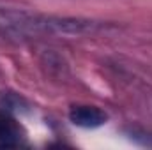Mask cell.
Instances as JSON below:
<instances>
[{
    "instance_id": "5",
    "label": "cell",
    "mask_w": 152,
    "mask_h": 150,
    "mask_svg": "<svg viewBox=\"0 0 152 150\" xmlns=\"http://www.w3.org/2000/svg\"><path fill=\"white\" fill-rule=\"evenodd\" d=\"M131 140H134L136 143L143 145V147H152V133L145 131V129H131Z\"/></svg>"
},
{
    "instance_id": "4",
    "label": "cell",
    "mask_w": 152,
    "mask_h": 150,
    "mask_svg": "<svg viewBox=\"0 0 152 150\" xmlns=\"http://www.w3.org/2000/svg\"><path fill=\"white\" fill-rule=\"evenodd\" d=\"M28 108V103L14 92H0V111L4 113H16Z\"/></svg>"
},
{
    "instance_id": "1",
    "label": "cell",
    "mask_w": 152,
    "mask_h": 150,
    "mask_svg": "<svg viewBox=\"0 0 152 150\" xmlns=\"http://www.w3.org/2000/svg\"><path fill=\"white\" fill-rule=\"evenodd\" d=\"M0 30L20 36H62V37H83L115 32L117 27L108 21L80 18V16H58L44 14L27 9L0 7Z\"/></svg>"
},
{
    "instance_id": "2",
    "label": "cell",
    "mask_w": 152,
    "mask_h": 150,
    "mask_svg": "<svg viewBox=\"0 0 152 150\" xmlns=\"http://www.w3.org/2000/svg\"><path fill=\"white\" fill-rule=\"evenodd\" d=\"M69 120L76 127L96 129V127H101L108 122V113L101 110L99 106L76 104V106H71V110H69Z\"/></svg>"
},
{
    "instance_id": "3",
    "label": "cell",
    "mask_w": 152,
    "mask_h": 150,
    "mask_svg": "<svg viewBox=\"0 0 152 150\" xmlns=\"http://www.w3.org/2000/svg\"><path fill=\"white\" fill-rule=\"evenodd\" d=\"M23 140V131L20 124L11 117V113L0 111V149L18 147Z\"/></svg>"
}]
</instances>
